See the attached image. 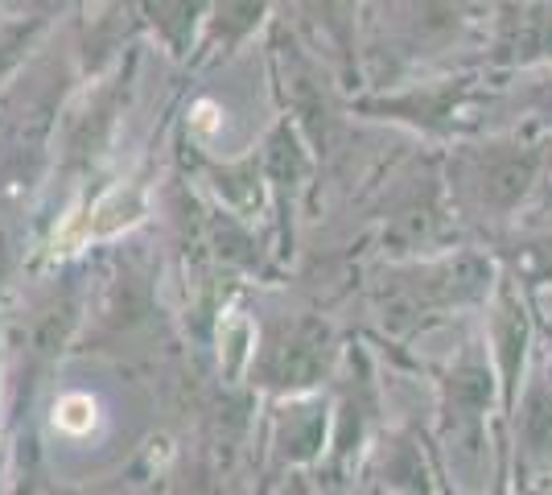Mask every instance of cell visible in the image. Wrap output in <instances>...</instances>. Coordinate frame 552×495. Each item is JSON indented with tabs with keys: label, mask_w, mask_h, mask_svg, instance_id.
I'll return each mask as SVG.
<instances>
[{
	"label": "cell",
	"mask_w": 552,
	"mask_h": 495,
	"mask_svg": "<svg viewBox=\"0 0 552 495\" xmlns=\"http://www.w3.org/2000/svg\"><path fill=\"white\" fill-rule=\"evenodd\" d=\"M194 124H198V128H206V132H211V128H219V120H215V104H198V116H194Z\"/></svg>",
	"instance_id": "obj_2"
},
{
	"label": "cell",
	"mask_w": 552,
	"mask_h": 495,
	"mask_svg": "<svg viewBox=\"0 0 552 495\" xmlns=\"http://www.w3.org/2000/svg\"><path fill=\"white\" fill-rule=\"evenodd\" d=\"M95 421H99V413H95V401L87 392H71V396H62V401L54 405V425L62 429V434H71V438L91 434Z\"/></svg>",
	"instance_id": "obj_1"
}]
</instances>
